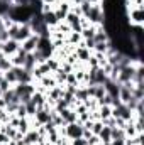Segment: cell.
Returning <instances> with one entry per match:
<instances>
[{
    "label": "cell",
    "instance_id": "obj_13",
    "mask_svg": "<svg viewBox=\"0 0 144 145\" xmlns=\"http://www.w3.org/2000/svg\"><path fill=\"white\" fill-rule=\"evenodd\" d=\"M95 32H97V25H92V24H90V25L83 27L80 34H81V39L85 40V39H93V37H95Z\"/></svg>",
    "mask_w": 144,
    "mask_h": 145
},
{
    "label": "cell",
    "instance_id": "obj_2",
    "mask_svg": "<svg viewBox=\"0 0 144 145\" xmlns=\"http://www.w3.org/2000/svg\"><path fill=\"white\" fill-rule=\"evenodd\" d=\"M85 19H87L88 24H92V25H102L104 20H105V12H104L102 5H100V3H98V5H92L90 10H88V14L85 15Z\"/></svg>",
    "mask_w": 144,
    "mask_h": 145
},
{
    "label": "cell",
    "instance_id": "obj_10",
    "mask_svg": "<svg viewBox=\"0 0 144 145\" xmlns=\"http://www.w3.org/2000/svg\"><path fill=\"white\" fill-rule=\"evenodd\" d=\"M31 101L36 105L37 108H42V106H46V93H42V91H34L32 93V96H31Z\"/></svg>",
    "mask_w": 144,
    "mask_h": 145
},
{
    "label": "cell",
    "instance_id": "obj_11",
    "mask_svg": "<svg viewBox=\"0 0 144 145\" xmlns=\"http://www.w3.org/2000/svg\"><path fill=\"white\" fill-rule=\"evenodd\" d=\"M97 137H98L100 144H108V142L112 140V128H110V127H105V125H104V128L100 130V133H98Z\"/></svg>",
    "mask_w": 144,
    "mask_h": 145
},
{
    "label": "cell",
    "instance_id": "obj_5",
    "mask_svg": "<svg viewBox=\"0 0 144 145\" xmlns=\"http://www.w3.org/2000/svg\"><path fill=\"white\" fill-rule=\"evenodd\" d=\"M19 49H20V44H19L17 40H14V39H7L5 42H2V44H0V51H2L7 57L14 56Z\"/></svg>",
    "mask_w": 144,
    "mask_h": 145
},
{
    "label": "cell",
    "instance_id": "obj_9",
    "mask_svg": "<svg viewBox=\"0 0 144 145\" xmlns=\"http://www.w3.org/2000/svg\"><path fill=\"white\" fill-rule=\"evenodd\" d=\"M42 14V19H44V24L49 27V29H53V27H56L58 24H59V20L56 19V15H54V10L51 8V10H48V12H41Z\"/></svg>",
    "mask_w": 144,
    "mask_h": 145
},
{
    "label": "cell",
    "instance_id": "obj_3",
    "mask_svg": "<svg viewBox=\"0 0 144 145\" xmlns=\"http://www.w3.org/2000/svg\"><path fill=\"white\" fill-rule=\"evenodd\" d=\"M126 19L131 25H143L144 22V12L141 7H131L126 8Z\"/></svg>",
    "mask_w": 144,
    "mask_h": 145
},
{
    "label": "cell",
    "instance_id": "obj_14",
    "mask_svg": "<svg viewBox=\"0 0 144 145\" xmlns=\"http://www.w3.org/2000/svg\"><path fill=\"white\" fill-rule=\"evenodd\" d=\"M36 66H37V61H36V57H34V54H32V52H31V54H27L22 68H24L26 71H31V72H32V69H34Z\"/></svg>",
    "mask_w": 144,
    "mask_h": 145
},
{
    "label": "cell",
    "instance_id": "obj_16",
    "mask_svg": "<svg viewBox=\"0 0 144 145\" xmlns=\"http://www.w3.org/2000/svg\"><path fill=\"white\" fill-rule=\"evenodd\" d=\"M126 138V133H124V128H119V127H114L112 128V140H124Z\"/></svg>",
    "mask_w": 144,
    "mask_h": 145
},
{
    "label": "cell",
    "instance_id": "obj_22",
    "mask_svg": "<svg viewBox=\"0 0 144 145\" xmlns=\"http://www.w3.org/2000/svg\"><path fill=\"white\" fill-rule=\"evenodd\" d=\"M65 84H80L78 83V79H76V76H75V72H68L66 74V81H65Z\"/></svg>",
    "mask_w": 144,
    "mask_h": 145
},
{
    "label": "cell",
    "instance_id": "obj_24",
    "mask_svg": "<svg viewBox=\"0 0 144 145\" xmlns=\"http://www.w3.org/2000/svg\"><path fill=\"white\" fill-rule=\"evenodd\" d=\"M29 3H31V0H17L15 5H29Z\"/></svg>",
    "mask_w": 144,
    "mask_h": 145
},
{
    "label": "cell",
    "instance_id": "obj_15",
    "mask_svg": "<svg viewBox=\"0 0 144 145\" xmlns=\"http://www.w3.org/2000/svg\"><path fill=\"white\" fill-rule=\"evenodd\" d=\"M97 111H98L100 120H105L108 116H112V106H108V105H100V106L97 108Z\"/></svg>",
    "mask_w": 144,
    "mask_h": 145
},
{
    "label": "cell",
    "instance_id": "obj_19",
    "mask_svg": "<svg viewBox=\"0 0 144 145\" xmlns=\"http://www.w3.org/2000/svg\"><path fill=\"white\" fill-rule=\"evenodd\" d=\"M10 68H12L10 59H9V57H3V59L0 61V74H2V72H5V71H9Z\"/></svg>",
    "mask_w": 144,
    "mask_h": 145
},
{
    "label": "cell",
    "instance_id": "obj_18",
    "mask_svg": "<svg viewBox=\"0 0 144 145\" xmlns=\"http://www.w3.org/2000/svg\"><path fill=\"white\" fill-rule=\"evenodd\" d=\"M10 7H12V3H9L7 0H0V17H7Z\"/></svg>",
    "mask_w": 144,
    "mask_h": 145
},
{
    "label": "cell",
    "instance_id": "obj_21",
    "mask_svg": "<svg viewBox=\"0 0 144 145\" xmlns=\"http://www.w3.org/2000/svg\"><path fill=\"white\" fill-rule=\"evenodd\" d=\"M24 106H26V111H27V116H29V118H32V116H34V113H36V110H37V106L32 103V101H27Z\"/></svg>",
    "mask_w": 144,
    "mask_h": 145
},
{
    "label": "cell",
    "instance_id": "obj_26",
    "mask_svg": "<svg viewBox=\"0 0 144 145\" xmlns=\"http://www.w3.org/2000/svg\"><path fill=\"white\" fill-rule=\"evenodd\" d=\"M42 3H44V5H53V7H54L56 0H42Z\"/></svg>",
    "mask_w": 144,
    "mask_h": 145
},
{
    "label": "cell",
    "instance_id": "obj_17",
    "mask_svg": "<svg viewBox=\"0 0 144 145\" xmlns=\"http://www.w3.org/2000/svg\"><path fill=\"white\" fill-rule=\"evenodd\" d=\"M102 128H104V121H102V120H93V123H92V127H90V132H92L93 135H98Z\"/></svg>",
    "mask_w": 144,
    "mask_h": 145
},
{
    "label": "cell",
    "instance_id": "obj_25",
    "mask_svg": "<svg viewBox=\"0 0 144 145\" xmlns=\"http://www.w3.org/2000/svg\"><path fill=\"white\" fill-rule=\"evenodd\" d=\"M85 2H88L90 5H98V3H102V0H85Z\"/></svg>",
    "mask_w": 144,
    "mask_h": 145
},
{
    "label": "cell",
    "instance_id": "obj_23",
    "mask_svg": "<svg viewBox=\"0 0 144 145\" xmlns=\"http://www.w3.org/2000/svg\"><path fill=\"white\" fill-rule=\"evenodd\" d=\"M70 145H87V140L85 138H75V140H70Z\"/></svg>",
    "mask_w": 144,
    "mask_h": 145
},
{
    "label": "cell",
    "instance_id": "obj_20",
    "mask_svg": "<svg viewBox=\"0 0 144 145\" xmlns=\"http://www.w3.org/2000/svg\"><path fill=\"white\" fill-rule=\"evenodd\" d=\"M12 86H10V83L3 78V74H0V93H5V91H9Z\"/></svg>",
    "mask_w": 144,
    "mask_h": 145
},
{
    "label": "cell",
    "instance_id": "obj_8",
    "mask_svg": "<svg viewBox=\"0 0 144 145\" xmlns=\"http://www.w3.org/2000/svg\"><path fill=\"white\" fill-rule=\"evenodd\" d=\"M59 116H61V120H63V123L65 125H68V123H73V121H76V111L71 108V106H68V108L61 110L59 113H58Z\"/></svg>",
    "mask_w": 144,
    "mask_h": 145
},
{
    "label": "cell",
    "instance_id": "obj_4",
    "mask_svg": "<svg viewBox=\"0 0 144 145\" xmlns=\"http://www.w3.org/2000/svg\"><path fill=\"white\" fill-rule=\"evenodd\" d=\"M83 133V125L80 121H73V123H68L65 125L63 128V137L70 138V140H75V138H80Z\"/></svg>",
    "mask_w": 144,
    "mask_h": 145
},
{
    "label": "cell",
    "instance_id": "obj_27",
    "mask_svg": "<svg viewBox=\"0 0 144 145\" xmlns=\"http://www.w3.org/2000/svg\"><path fill=\"white\" fill-rule=\"evenodd\" d=\"M95 145H100V144H95Z\"/></svg>",
    "mask_w": 144,
    "mask_h": 145
},
{
    "label": "cell",
    "instance_id": "obj_6",
    "mask_svg": "<svg viewBox=\"0 0 144 145\" xmlns=\"http://www.w3.org/2000/svg\"><path fill=\"white\" fill-rule=\"evenodd\" d=\"M37 42H39V36H36V34H32L31 37H27L26 40H22V42H20V49H22L24 52L31 54V52H34V51H36Z\"/></svg>",
    "mask_w": 144,
    "mask_h": 145
},
{
    "label": "cell",
    "instance_id": "obj_12",
    "mask_svg": "<svg viewBox=\"0 0 144 145\" xmlns=\"http://www.w3.org/2000/svg\"><path fill=\"white\" fill-rule=\"evenodd\" d=\"M2 74H3V78L10 83V86H15V84H17V71H15V66H12L9 71L2 72Z\"/></svg>",
    "mask_w": 144,
    "mask_h": 145
},
{
    "label": "cell",
    "instance_id": "obj_7",
    "mask_svg": "<svg viewBox=\"0 0 144 145\" xmlns=\"http://www.w3.org/2000/svg\"><path fill=\"white\" fill-rule=\"evenodd\" d=\"M31 36H32V31H31L29 24H19V29H17V34H15L14 40H17L20 44L22 40H26L27 37H31Z\"/></svg>",
    "mask_w": 144,
    "mask_h": 145
},
{
    "label": "cell",
    "instance_id": "obj_1",
    "mask_svg": "<svg viewBox=\"0 0 144 145\" xmlns=\"http://www.w3.org/2000/svg\"><path fill=\"white\" fill-rule=\"evenodd\" d=\"M32 10L29 5H12L7 17L14 22V24H27L32 17Z\"/></svg>",
    "mask_w": 144,
    "mask_h": 145
}]
</instances>
